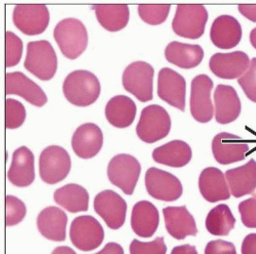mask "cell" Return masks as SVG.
I'll list each match as a JSON object with an SVG mask.
<instances>
[{
    "mask_svg": "<svg viewBox=\"0 0 256 254\" xmlns=\"http://www.w3.org/2000/svg\"><path fill=\"white\" fill-rule=\"evenodd\" d=\"M68 102L77 107H88L100 96V83L98 77L88 71H74L67 76L62 86Z\"/></svg>",
    "mask_w": 256,
    "mask_h": 254,
    "instance_id": "6da1fadb",
    "label": "cell"
},
{
    "mask_svg": "<svg viewBox=\"0 0 256 254\" xmlns=\"http://www.w3.org/2000/svg\"><path fill=\"white\" fill-rule=\"evenodd\" d=\"M54 34L62 54L70 60L78 58L88 48V30L77 18L62 20L56 25Z\"/></svg>",
    "mask_w": 256,
    "mask_h": 254,
    "instance_id": "7a4b0ae2",
    "label": "cell"
},
{
    "mask_svg": "<svg viewBox=\"0 0 256 254\" xmlns=\"http://www.w3.org/2000/svg\"><path fill=\"white\" fill-rule=\"evenodd\" d=\"M25 68L40 80L48 81L54 78L58 70V58L48 41L30 42Z\"/></svg>",
    "mask_w": 256,
    "mask_h": 254,
    "instance_id": "3957f363",
    "label": "cell"
},
{
    "mask_svg": "<svg viewBox=\"0 0 256 254\" xmlns=\"http://www.w3.org/2000/svg\"><path fill=\"white\" fill-rule=\"evenodd\" d=\"M172 130V119L166 110L158 104H152L142 112L136 127L138 138L146 142L154 144L168 136Z\"/></svg>",
    "mask_w": 256,
    "mask_h": 254,
    "instance_id": "277c9868",
    "label": "cell"
},
{
    "mask_svg": "<svg viewBox=\"0 0 256 254\" xmlns=\"http://www.w3.org/2000/svg\"><path fill=\"white\" fill-rule=\"evenodd\" d=\"M208 12L200 4H180L172 22V29L180 37L198 39L205 31Z\"/></svg>",
    "mask_w": 256,
    "mask_h": 254,
    "instance_id": "5b68a950",
    "label": "cell"
},
{
    "mask_svg": "<svg viewBox=\"0 0 256 254\" xmlns=\"http://www.w3.org/2000/svg\"><path fill=\"white\" fill-rule=\"evenodd\" d=\"M40 178L48 184L65 180L71 170V158L68 152L58 146H52L41 153L39 160Z\"/></svg>",
    "mask_w": 256,
    "mask_h": 254,
    "instance_id": "8992f818",
    "label": "cell"
},
{
    "mask_svg": "<svg viewBox=\"0 0 256 254\" xmlns=\"http://www.w3.org/2000/svg\"><path fill=\"white\" fill-rule=\"evenodd\" d=\"M154 68L144 62H136L126 68L123 74V86L138 100H153Z\"/></svg>",
    "mask_w": 256,
    "mask_h": 254,
    "instance_id": "52a82bcc",
    "label": "cell"
},
{
    "mask_svg": "<svg viewBox=\"0 0 256 254\" xmlns=\"http://www.w3.org/2000/svg\"><path fill=\"white\" fill-rule=\"evenodd\" d=\"M142 172L140 162L130 155L114 157L108 167L110 182L121 188L126 195H132Z\"/></svg>",
    "mask_w": 256,
    "mask_h": 254,
    "instance_id": "ba28073f",
    "label": "cell"
},
{
    "mask_svg": "<svg viewBox=\"0 0 256 254\" xmlns=\"http://www.w3.org/2000/svg\"><path fill=\"white\" fill-rule=\"evenodd\" d=\"M16 27L26 35L34 36L44 33L50 20L48 8L44 4H18L14 10Z\"/></svg>",
    "mask_w": 256,
    "mask_h": 254,
    "instance_id": "9c48e42d",
    "label": "cell"
},
{
    "mask_svg": "<svg viewBox=\"0 0 256 254\" xmlns=\"http://www.w3.org/2000/svg\"><path fill=\"white\" fill-rule=\"evenodd\" d=\"M146 186L150 196L165 202L178 200L184 192L182 184L178 178L158 168H150L146 172Z\"/></svg>",
    "mask_w": 256,
    "mask_h": 254,
    "instance_id": "30bf717a",
    "label": "cell"
},
{
    "mask_svg": "<svg viewBox=\"0 0 256 254\" xmlns=\"http://www.w3.org/2000/svg\"><path fill=\"white\" fill-rule=\"evenodd\" d=\"M70 238L75 247L81 251H92L100 246L104 232L100 224L92 216H79L73 220Z\"/></svg>",
    "mask_w": 256,
    "mask_h": 254,
    "instance_id": "8fae6325",
    "label": "cell"
},
{
    "mask_svg": "<svg viewBox=\"0 0 256 254\" xmlns=\"http://www.w3.org/2000/svg\"><path fill=\"white\" fill-rule=\"evenodd\" d=\"M212 88L213 82L207 75H199L192 82L190 112L200 123L211 121L214 114L211 100Z\"/></svg>",
    "mask_w": 256,
    "mask_h": 254,
    "instance_id": "7c38bea8",
    "label": "cell"
},
{
    "mask_svg": "<svg viewBox=\"0 0 256 254\" xmlns=\"http://www.w3.org/2000/svg\"><path fill=\"white\" fill-rule=\"evenodd\" d=\"M94 210L110 228L119 230L126 220L127 204L113 190H104L94 199Z\"/></svg>",
    "mask_w": 256,
    "mask_h": 254,
    "instance_id": "4fadbf2b",
    "label": "cell"
},
{
    "mask_svg": "<svg viewBox=\"0 0 256 254\" xmlns=\"http://www.w3.org/2000/svg\"><path fill=\"white\" fill-rule=\"evenodd\" d=\"M186 83L178 72L164 68L159 73L158 94L159 98L172 107L184 111Z\"/></svg>",
    "mask_w": 256,
    "mask_h": 254,
    "instance_id": "5bb4252c",
    "label": "cell"
},
{
    "mask_svg": "<svg viewBox=\"0 0 256 254\" xmlns=\"http://www.w3.org/2000/svg\"><path fill=\"white\" fill-rule=\"evenodd\" d=\"M250 150L249 144L239 136L222 132L212 142V152L216 160L222 165L243 161Z\"/></svg>",
    "mask_w": 256,
    "mask_h": 254,
    "instance_id": "9a60e30c",
    "label": "cell"
},
{
    "mask_svg": "<svg viewBox=\"0 0 256 254\" xmlns=\"http://www.w3.org/2000/svg\"><path fill=\"white\" fill-rule=\"evenodd\" d=\"M210 70L222 79L241 78L250 66L249 56L242 52L216 54L210 60Z\"/></svg>",
    "mask_w": 256,
    "mask_h": 254,
    "instance_id": "2e32d148",
    "label": "cell"
},
{
    "mask_svg": "<svg viewBox=\"0 0 256 254\" xmlns=\"http://www.w3.org/2000/svg\"><path fill=\"white\" fill-rule=\"evenodd\" d=\"M104 136L100 127L94 123L81 125L72 138V148L75 154L82 159H92L102 150Z\"/></svg>",
    "mask_w": 256,
    "mask_h": 254,
    "instance_id": "e0dca14e",
    "label": "cell"
},
{
    "mask_svg": "<svg viewBox=\"0 0 256 254\" xmlns=\"http://www.w3.org/2000/svg\"><path fill=\"white\" fill-rule=\"evenodd\" d=\"M6 94L22 96L36 107H44L48 102V96L41 88L26 75L20 72L8 73L6 75Z\"/></svg>",
    "mask_w": 256,
    "mask_h": 254,
    "instance_id": "ac0fdd59",
    "label": "cell"
},
{
    "mask_svg": "<svg viewBox=\"0 0 256 254\" xmlns=\"http://www.w3.org/2000/svg\"><path fill=\"white\" fill-rule=\"evenodd\" d=\"M210 37L213 44L218 48L232 50L240 44L242 27L234 16H220L213 22Z\"/></svg>",
    "mask_w": 256,
    "mask_h": 254,
    "instance_id": "d6986e66",
    "label": "cell"
},
{
    "mask_svg": "<svg viewBox=\"0 0 256 254\" xmlns=\"http://www.w3.org/2000/svg\"><path fill=\"white\" fill-rule=\"evenodd\" d=\"M165 226L170 236L184 240L188 236H196L198 228L196 222L186 206L167 207L163 210Z\"/></svg>",
    "mask_w": 256,
    "mask_h": 254,
    "instance_id": "ffe728a7",
    "label": "cell"
},
{
    "mask_svg": "<svg viewBox=\"0 0 256 254\" xmlns=\"http://www.w3.org/2000/svg\"><path fill=\"white\" fill-rule=\"evenodd\" d=\"M8 178L14 186L18 188L29 186L35 180L34 155L27 146L20 148L14 153Z\"/></svg>",
    "mask_w": 256,
    "mask_h": 254,
    "instance_id": "44dd1931",
    "label": "cell"
},
{
    "mask_svg": "<svg viewBox=\"0 0 256 254\" xmlns=\"http://www.w3.org/2000/svg\"><path fill=\"white\" fill-rule=\"evenodd\" d=\"M68 216L58 207H48L41 211L37 226L40 234L54 242L65 241L67 236Z\"/></svg>",
    "mask_w": 256,
    "mask_h": 254,
    "instance_id": "7402d4cb",
    "label": "cell"
},
{
    "mask_svg": "<svg viewBox=\"0 0 256 254\" xmlns=\"http://www.w3.org/2000/svg\"><path fill=\"white\" fill-rule=\"evenodd\" d=\"M199 188L202 196L210 203L228 200L230 190L224 174L218 168L204 169L200 176Z\"/></svg>",
    "mask_w": 256,
    "mask_h": 254,
    "instance_id": "603a6c76",
    "label": "cell"
},
{
    "mask_svg": "<svg viewBox=\"0 0 256 254\" xmlns=\"http://www.w3.org/2000/svg\"><path fill=\"white\" fill-rule=\"evenodd\" d=\"M216 118L220 124H228L236 121L241 114V100L234 88L218 86L214 94Z\"/></svg>",
    "mask_w": 256,
    "mask_h": 254,
    "instance_id": "cb8c5ba5",
    "label": "cell"
},
{
    "mask_svg": "<svg viewBox=\"0 0 256 254\" xmlns=\"http://www.w3.org/2000/svg\"><path fill=\"white\" fill-rule=\"evenodd\" d=\"M226 178L234 198L253 194L256 188V162L252 159L244 166L228 170Z\"/></svg>",
    "mask_w": 256,
    "mask_h": 254,
    "instance_id": "d4e9b609",
    "label": "cell"
},
{
    "mask_svg": "<svg viewBox=\"0 0 256 254\" xmlns=\"http://www.w3.org/2000/svg\"><path fill=\"white\" fill-rule=\"evenodd\" d=\"M160 216L154 204L142 201L134 205L132 216V226L136 234L142 238L152 237L158 230Z\"/></svg>",
    "mask_w": 256,
    "mask_h": 254,
    "instance_id": "484cf974",
    "label": "cell"
},
{
    "mask_svg": "<svg viewBox=\"0 0 256 254\" xmlns=\"http://www.w3.org/2000/svg\"><path fill=\"white\" fill-rule=\"evenodd\" d=\"M166 60L182 69L198 67L204 58V50L199 46H192L182 42H172L165 50Z\"/></svg>",
    "mask_w": 256,
    "mask_h": 254,
    "instance_id": "4316f807",
    "label": "cell"
},
{
    "mask_svg": "<svg viewBox=\"0 0 256 254\" xmlns=\"http://www.w3.org/2000/svg\"><path fill=\"white\" fill-rule=\"evenodd\" d=\"M136 115V106L128 96H118L110 100L106 107V117L117 128L130 127Z\"/></svg>",
    "mask_w": 256,
    "mask_h": 254,
    "instance_id": "83f0119b",
    "label": "cell"
},
{
    "mask_svg": "<svg viewBox=\"0 0 256 254\" xmlns=\"http://www.w3.org/2000/svg\"><path fill=\"white\" fill-rule=\"evenodd\" d=\"M192 156L193 153L190 146L182 140L170 142L157 148L153 153V158L157 163L176 168L188 165L192 160Z\"/></svg>",
    "mask_w": 256,
    "mask_h": 254,
    "instance_id": "f1b7e54d",
    "label": "cell"
},
{
    "mask_svg": "<svg viewBox=\"0 0 256 254\" xmlns=\"http://www.w3.org/2000/svg\"><path fill=\"white\" fill-rule=\"evenodd\" d=\"M92 8L98 23L110 32L124 29L130 22V8L126 4H96Z\"/></svg>",
    "mask_w": 256,
    "mask_h": 254,
    "instance_id": "f546056e",
    "label": "cell"
},
{
    "mask_svg": "<svg viewBox=\"0 0 256 254\" xmlns=\"http://www.w3.org/2000/svg\"><path fill=\"white\" fill-rule=\"evenodd\" d=\"M54 201L71 214L88 210L90 195L88 190L78 184H67L56 190Z\"/></svg>",
    "mask_w": 256,
    "mask_h": 254,
    "instance_id": "4dcf8cb0",
    "label": "cell"
},
{
    "mask_svg": "<svg viewBox=\"0 0 256 254\" xmlns=\"http://www.w3.org/2000/svg\"><path fill=\"white\" fill-rule=\"evenodd\" d=\"M236 224V218H234L228 205H218L213 208L207 218L206 228L211 235L228 236Z\"/></svg>",
    "mask_w": 256,
    "mask_h": 254,
    "instance_id": "1f68e13d",
    "label": "cell"
},
{
    "mask_svg": "<svg viewBox=\"0 0 256 254\" xmlns=\"http://www.w3.org/2000/svg\"><path fill=\"white\" fill-rule=\"evenodd\" d=\"M170 8L169 4H142L138 6V14L146 24L158 26L167 20Z\"/></svg>",
    "mask_w": 256,
    "mask_h": 254,
    "instance_id": "d6a6232c",
    "label": "cell"
},
{
    "mask_svg": "<svg viewBox=\"0 0 256 254\" xmlns=\"http://www.w3.org/2000/svg\"><path fill=\"white\" fill-rule=\"evenodd\" d=\"M26 117V109L22 104L12 98L6 100V126L8 130L18 128L24 124Z\"/></svg>",
    "mask_w": 256,
    "mask_h": 254,
    "instance_id": "836d02e7",
    "label": "cell"
},
{
    "mask_svg": "<svg viewBox=\"0 0 256 254\" xmlns=\"http://www.w3.org/2000/svg\"><path fill=\"white\" fill-rule=\"evenodd\" d=\"M23 56V42L12 32L6 33V67L12 68Z\"/></svg>",
    "mask_w": 256,
    "mask_h": 254,
    "instance_id": "e575fe53",
    "label": "cell"
},
{
    "mask_svg": "<svg viewBox=\"0 0 256 254\" xmlns=\"http://www.w3.org/2000/svg\"><path fill=\"white\" fill-rule=\"evenodd\" d=\"M27 214V208L23 201L14 197L6 198V222L8 226H14L22 222Z\"/></svg>",
    "mask_w": 256,
    "mask_h": 254,
    "instance_id": "d590c367",
    "label": "cell"
},
{
    "mask_svg": "<svg viewBox=\"0 0 256 254\" xmlns=\"http://www.w3.org/2000/svg\"><path fill=\"white\" fill-rule=\"evenodd\" d=\"M166 252L167 247L164 238H157L150 243L134 240L130 245V254H166Z\"/></svg>",
    "mask_w": 256,
    "mask_h": 254,
    "instance_id": "8d00e7d4",
    "label": "cell"
},
{
    "mask_svg": "<svg viewBox=\"0 0 256 254\" xmlns=\"http://www.w3.org/2000/svg\"><path fill=\"white\" fill-rule=\"evenodd\" d=\"M238 83L243 88L247 98L256 102V58L250 62V66L246 73L238 79Z\"/></svg>",
    "mask_w": 256,
    "mask_h": 254,
    "instance_id": "74e56055",
    "label": "cell"
},
{
    "mask_svg": "<svg viewBox=\"0 0 256 254\" xmlns=\"http://www.w3.org/2000/svg\"><path fill=\"white\" fill-rule=\"evenodd\" d=\"M239 211L244 226L249 228H256V195L242 202Z\"/></svg>",
    "mask_w": 256,
    "mask_h": 254,
    "instance_id": "f35d334b",
    "label": "cell"
},
{
    "mask_svg": "<svg viewBox=\"0 0 256 254\" xmlns=\"http://www.w3.org/2000/svg\"><path fill=\"white\" fill-rule=\"evenodd\" d=\"M205 254H237V251L232 243L218 240L208 243Z\"/></svg>",
    "mask_w": 256,
    "mask_h": 254,
    "instance_id": "ab89813d",
    "label": "cell"
},
{
    "mask_svg": "<svg viewBox=\"0 0 256 254\" xmlns=\"http://www.w3.org/2000/svg\"><path fill=\"white\" fill-rule=\"evenodd\" d=\"M242 254H256V234L248 235L242 245Z\"/></svg>",
    "mask_w": 256,
    "mask_h": 254,
    "instance_id": "60d3db41",
    "label": "cell"
},
{
    "mask_svg": "<svg viewBox=\"0 0 256 254\" xmlns=\"http://www.w3.org/2000/svg\"><path fill=\"white\" fill-rule=\"evenodd\" d=\"M240 12L251 22H256V4L250 6V4H242L239 6Z\"/></svg>",
    "mask_w": 256,
    "mask_h": 254,
    "instance_id": "b9f144b4",
    "label": "cell"
},
{
    "mask_svg": "<svg viewBox=\"0 0 256 254\" xmlns=\"http://www.w3.org/2000/svg\"><path fill=\"white\" fill-rule=\"evenodd\" d=\"M96 254H124V250L117 243H109L104 246L100 252Z\"/></svg>",
    "mask_w": 256,
    "mask_h": 254,
    "instance_id": "7bdbcfd3",
    "label": "cell"
},
{
    "mask_svg": "<svg viewBox=\"0 0 256 254\" xmlns=\"http://www.w3.org/2000/svg\"><path fill=\"white\" fill-rule=\"evenodd\" d=\"M172 254H198L197 249L194 246L190 245H182V246H178L176 247Z\"/></svg>",
    "mask_w": 256,
    "mask_h": 254,
    "instance_id": "ee69618b",
    "label": "cell"
},
{
    "mask_svg": "<svg viewBox=\"0 0 256 254\" xmlns=\"http://www.w3.org/2000/svg\"><path fill=\"white\" fill-rule=\"evenodd\" d=\"M52 254H76V252L70 247L62 246V247L56 248Z\"/></svg>",
    "mask_w": 256,
    "mask_h": 254,
    "instance_id": "f6af8a7d",
    "label": "cell"
},
{
    "mask_svg": "<svg viewBox=\"0 0 256 254\" xmlns=\"http://www.w3.org/2000/svg\"><path fill=\"white\" fill-rule=\"evenodd\" d=\"M250 41H251L252 46L256 50V28L253 29L250 34Z\"/></svg>",
    "mask_w": 256,
    "mask_h": 254,
    "instance_id": "bcb514c9",
    "label": "cell"
}]
</instances>
